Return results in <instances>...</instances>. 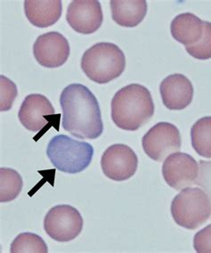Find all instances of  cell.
Returning a JSON list of instances; mask_svg holds the SVG:
<instances>
[{
  "instance_id": "5b68a950",
  "label": "cell",
  "mask_w": 211,
  "mask_h": 253,
  "mask_svg": "<svg viewBox=\"0 0 211 253\" xmlns=\"http://www.w3.org/2000/svg\"><path fill=\"white\" fill-rule=\"evenodd\" d=\"M171 214L178 226L194 230L211 217V199L199 187H186L172 201Z\"/></svg>"
},
{
  "instance_id": "7c38bea8",
  "label": "cell",
  "mask_w": 211,
  "mask_h": 253,
  "mask_svg": "<svg viewBox=\"0 0 211 253\" xmlns=\"http://www.w3.org/2000/svg\"><path fill=\"white\" fill-rule=\"evenodd\" d=\"M55 114L54 107L45 95L32 94L23 100L19 110V121L25 128L39 132L45 126H50L51 118Z\"/></svg>"
},
{
  "instance_id": "d6986e66",
  "label": "cell",
  "mask_w": 211,
  "mask_h": 253,
  "mask_svg": "<svg viewBox=\"0 0 211 253\" xmlns=\"http://www.w3.org/2000/svg\"><path fill=\"white\" fill-rule=\"evenodd\" d=\"M10 253H47L48 248L40 235L32 233H22L11 244Z\"/></svg>"
},
{
  "instance_id": "7a4b0ae2",
  "label": "cell",
  "mask_w": 211,
  "mask_h": 253,
  "mask_svg": "<svg viewBox=\"0 0 211 253\" xmlns=\"http://www.w3.org/2000/svg\"><path fill=\"white\" fill-rule=\"evenodd\" d=\"M151 92L140 84H130L118 91L112 100V120L116 126L135 131L145 125L154 114Z\"/></svg>"
},
{
  "instance_id": "9c48e42d",
  "label": "cell",
  "mask_w": 211,
  "mask_h": 253,
  "mask_svg": "<svg viewBox=\"0 0 211 253\" xmlns=\"http://www.w3.org/2000/svg\"><path fill=\"white\" fill-rule=\"evenodd\" d=\"M162 175L168 185L179 191L195 185L199 176V164L191 155L176 152L165 160Z\"/></svg>"
},
{
  "instance_id": "8992f818",
  "label": "cell",
  "mask_w": 211,
  "mask_h": 253,
  "mask_svg": "<svg viewBox=\"0 0 211 253\" xmlns=\"http://www.w3.org/2000/svg\"><path fill=\"white\" fill-rule=\"evenodd\" d=\"M84 221L81 213L71 205H57L50 210L44 219L46 234L56 242L66 243L78 237Z\"/></svg>"
},
{
  "instance_id": "5bb4252c",
  "label": "cell",
  "mask_w": 211,
  "mask_h": 253,
  "mask_svg": "<svg viewBox=\"0 0 211 253\" xmlns=\"http://www.w3.org/2000/svg\"><path fill=\"white\" fill-rule=\"evenodd\" d=\"M24 12L29 22L39 28L50 27L62 16L63 4L60 0H26Z\"/></svg>"
},
{
  "instance_id": "7402d4cb",
  "label": "cell",
  "mask_w": 211,
  "mask_h": 253,
  "mask_svg": "<svg viewBox=\"0 0 211 253\" xmlns=\"http://www.w3.org/2000/svg\"><path fill=\"white\" fill-rule=\"evenodd\" d=\"M193 248L198 253H211V224L194 235Z\"/></svg>"
},
{
  "instance_id": "ffe728a7",
  "label": "cell",
  "mask_w": 211,
  "mask_h": 253,
  "mask_svg": "<svg viewBox=\"0 0 211 253\" xmlns=\"http://www.w3.org/2000/svg\"><path fill=\"white\" fill-rule=\"evenodd\" d=\"M185 49L193 58L198 60L211 58V23L203 22L202 39L193 45L185 46Z\"/></svg>"
},
{
  "instance_id": "44dd1931",
  "label": "cell",
  "mask_w": 211,
  "mask_h": 253,
  "mask_svg": "<svg viewBox=\"0 0 211 253\" xmlns=\"http://www.w3.org/2000/svg\"><path fill=\"white\" fill-rule=\"evenodd\" d=\"M18 94L17 87L8 78L0 76V111L6 112L12 108Z\"/></svg>"
},
{
  "instance_id": "277c9868",
  "label": "cell",
  "mask_w": 211,
  "mask_h": 253,
  "mask_svg": "<svg viewBox=\"0 0 211 253\" xmlns=\"http://www.w3.org/2000/svg\"><path fill=\"white\" fill-rule=\"evenodd\" d=\"M51 163L60 171L77 174L85 170L94 156L93 146L65 135L54 136L46 148Z\"/></svg>"
},
{
  "instance_id": "30bf717a",
  "label": "cell",
  "mask_w": 211,
  "mask_h": 253,
  "mask_svg": "<svg viewBox=\"0 0 211 253\" xmlns=\"http://www.w3.org/2000/svg\"><path fill=\"white\" fill-rule=\"evenodd\" d=\"M70 45L65 37L56 32L42 34L33 45L37 62L45 68H58L67 62Z\"/></svg>"
},
{
  "instance_id": "ba28073f",
  "label": "cell",
  "mask_w": 211,
  "mask_h": 253,
  "mask_svg": "<svg viewBox=\"0 0 211 253\" xmlns=\"http://www.w3.org/2000/svg\"><path fill=\"white\" fill-rule=\"evenodd\" d=\"M138 158L129 146L123 144L109 146L101 159L103 174L114 181H125L134 176Z\"/></svg>"
},
{
  "instance_id": "3957f363",
  "label": "cell",
  "mask_w": 211,
  "mask_h": 253,
  "mask_svg": "<svg viewBox=\"0 0 211 253\" xmlns=\"http://www.w3.org/2000/svg\"><path fill=\"white\" fill-rule=\"evenodd\" d=\"M126 56L117 45L101 42L86 50L81 58L85 76L97 84H107L122 75Z\"/></svg>"
},
{
  "instance_id": "8fae6325",
  "label": "cell",
  "mask_w": 211,
  "mask_h": 253,
  "mask_svg": "<svg viewBox=\"0 0 211 253\" xmlns=\"http://www.w3.org/2000/svg\"><path fill=\"white\" fill-rule=\"evenodd\" d=\"M66 20L78 33L93 34L103 23L102 5L97 0H74L68 7Z\"/></svg>"
},
{
  "instance_id": "2e32d148",
  "label": "cell",
  "mask_w": 211,
  "mask_h": 253,
  "mask_svg": "<svg viewBox=\"0 0 211 253\" xmlns=\"http://www.w3.org/2000/svg\"><path fill=\"white\" fill-rule=\"evenodd\" d=\"M170 32L175 41L185 46L192 45L202 39L203 21L195 14L184 13L172 21Z\"/></svg>"
},
{
  "instance_id": "e0dca14e",
  "label": "cell",
  "mask_w": 211,
  "mask_h": 253,
  "mask_svg": "<svg viewBox=\"0 0 211 253\" xmlns=\"http://www.w3.org/2000/svg\"><path fill=\"white\" fill-rule=\"evenodd\" d=\"M193 149L200 156L211 159V117H203L193 124L191 129Z\"/></svg>"
},
{
  "instance_id": "ac0fdd59",
  "label": "cell",
  "mask_w": 211,
  "mask_h": 253,
  "mask_svg": "<svg viewBox=\"0 0 211 253\" xmlns=\"http://www.w3.org/2000/svg\"><path fill=\"white\" fill-rule=\"evenodd\" d=\"M23 178L18 172L9 168L0 169V202L8 203L18 197L23 189Z\"/></svg>"
},
{
  "instance_id": "6da1fadb",
  "label": "cell",
  "mask_w": 211,
  "mask_h": 253,
  "mask_svg": "<svg viewBox=\"0 0 211 253\" xmlns=\"http://www.w3.org/2000/svg\"><path fill=\"white\" fill-rule=\"evenodd\" d=\"M63 110V127L80 139L98 138L103 134V124L99 103L88 87L71 84L60 96Z\"/></svg>"
},
{
  "instance_id": "52a82bcc",
  "label": "cell",
  "mask_w": 211,
  "mask_h": 253,
  "mask_svg": "<svg viewBox=\"0 0 211 253\" xmlns=\"http://www.w3.org/2000/svg\"><path fill=\"white\" fill-rule=\"evenodd\" d=\"M181 144L178 128L169 122L158 123L142 139L144 153L156 162H162L168 155L178 152Z\"/></svg>"
},
{
  "instance_id": "603a6c76",
  "label": "cell",
  "mask_w": 211,
  "mask_h": 253,
  "mask_svg": "<svg viewBox=\"0 0 211 253\" xmlns=\"http://www.w3.org/2000/svg\"><path fill=\"white\" fill-rule=\"evenodd\" d=\"M195 185L201 186L211 201V162L200 161L199 176Z\"/></svg>"
},
{
  "instance_id": "4fadbf2b",
  "label": "cell",
  "mask_w": 211,
  "mask_h": 253,
  "mask_svg": "<svg viewBox=\"0 0 211 253\" xmlns=\"http://www.w3.org/2000/svg\"><path fill=\"white\" fill-rule=\"evenodd\" d=\"M160 91L163 104L172 111H181L188 107L194 94L192 82L180 73L165 78L161 83Z\"/></svg>"
},
{
  "instance_id": "9a60e30c",
  "label": "cell",
  "mask_w": 211,
  "mask_h": 253,
  "mask_svg": "<svg viewBox=\"0 0 211 253\" xmlns=\"http://www.w3.org/2000/svg\"><path fill=\"white\" fill-rule=\"evenodd\" d=\"M110 5L113 21L122 27H136L147 14L145 0H112Z\"/></svg>"
}]
</instances>
